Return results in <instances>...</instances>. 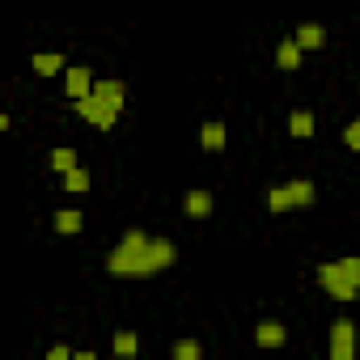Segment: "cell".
Instances as JSON below:
<instances>
[{"mask_svg":"<svg viewBox=\"0 0 360 360\" xmlns=\"http://www.w3.org/2000/svg\"><path fill=\"white\" fill-rule=\"evenodd\" d=\"M174 263H178L174 242L148 238L144 229H127L123 242L106 255V271H110V276H136V280L157 276V271H165V267H174Z\"/></svg>","mask_w":360,"mask_h":360,"instance_id":"cell-1","label":"cell"},{"mask_svg":"<svg viewBox=\"0 0 360 360\" xmlns=\"http://www.w3.org/2000/svg\"><path fill=\"white\" fill-rule=\"evenodd\" d=\"M318 284H322L335 301H356V297H360V255L322 263V267H318Z\"/></svg>","mask_w":360,"mask_h":360,"instance_id":"cell-2","label":"cell"},{"mask_svg":"<svg viewBox=\"0 0 360 360\" xmlns=\"http://www.w3.org/2000/svg\"><path fill=\"white\" fill-rule=\"evenodd\" d=\"M77 115L89 123V127H98V131H110L115 127V119H119V106H110V102H102V98H77Z\"/></svg>","mask_w":360,"mask_h":360,"instance_id":"cell-3","label":"cell"},{"mask_svg":"<svg viewBox=\"0 0 360 360\" xmlns=\"http://www.w3.org/2000/svg\"><path fill=\"white\" fill-rule=\"evenodd\" d=\"M356 356V322L339 318L330 326V360H352Z\"/></svg>","mask_w":360,"mask_h":360,"instance_id":"cell-4","label":"cell"},{"mask_svg":"<svg viewBox=\"0 0 360 360\" xmlns=\"http://www.w3.org/2000/svg\"><path fill=\"white\" fill-rule=\"evenodd\" d=\"M64 89H68V98H72V102H77V98H89V94H94V72H89L85 64L64 68Z\"/></svg>","mask_w":360,"mask_h":360,"instance_id":"cell-5","label":"cell"},{"mask_svg":"<svg viewBox=\"0 0 360 360\" xmlns=\"http://www.w3.org/2000/svg\"><path fill=\"white\" fill-rule=\"evenodd\" d=\"M94 98H102V102H110V106H119V110H123V102H127V85H123L119 77L94 81Z\"/></svg>","mask_w":360,"mask_h":360,"instance_id":"cell-6","label":"cell"},{"mask_svg":"<svg viewBox=\"0 0 360 360\" xmlns=\"http://www.w3.org/2000/svg\"><path fill=\"white\" fill-rule=\"evenodd\" d=\"M284 339H288V330H284V322H276V318H267V322L255 326V343H259V347H280Z\"/></svg>","mask_w":360,"mask_h":360,"instance_id":"cell-7","label":"cell"},{"mask_svg":"<svg viewBox=\"0 0 360 360\" xmlns=\"http://www.w3.org/2000/svg\"><path fill=\"white\" fill-rule=\"evenodd\" d=\"M297 43H301V51H318L322 43H326V30L318 26V22H305V26H297V34H292Z\"/></svg>","mask_w":360,"mask_h":360,"instance_id":"cell-8","label":"cell"},{"mask_svg":"<svg viewBox=\"0 0 360 360\" xmlns=\"http://www.w3.org/2000/svg\"><path fill=\"white\" fill-rule=\"evenodd\" d=\"M301 56H305V51H301V43H297V39H284V43L276 47V64H280L284 72L301 68Z\"/></svg>","mask_w":360,"mask_h":360,"instance_id":"cell-9","label":"cell"},{"mask_svg":"<svg viewBox=\"0 0 360 360\" xmlns=\"http://www.w3.org/2000/svg\"><path fill=\"white\" fill-rule=\"evenodd\" d=\"M288 187V195H292V208H309L314 204V183H309V178H292V183H284Z\"/></svg>","mask_w":360,"mask_h":360,"instance_id":"cell-10","label":"cell"},{"mask_svg":"<svg viewBox=\"0 0 360 360\" xmlns=\"http://www.w3.org/2000/svg\"><path fill=\"white\" fill-rule=\"evenodd\" d=\"M64 68H68V64H64L60 51H39V56H34V72H39V77H56V72H64Z\"/></svg>","mask_w":360,"mask_h":360,"instance_id":"cell-11","label":"cell"},{"mask_svg":"<svg viewBox=\"0 0 360 360\" xmlns=\"http://www.w3.org/2000/svg\"><path fill=\"white\" fill-rule=\"evenodd\" d=\"M288 131H292L297 140H309V136H314V115H309V110H292V115H288Z\"/></svg>","mask_w":360,"mask_h":360,"instance_id":"cell-12","label":"cell"},{"mask_svg":"<svg viewBox=\"0 0 360 360\" xmlns=\"http://www.w3.org/2000/svg\"><path fill=\"white\" fill-rule=\"evenodd\" d=\"M183 204H187V217H208L212 212V195L208 191H187Z\"/></svg>","mask_w":360,"mask_h":360,"instance_id":"cell-13","label":"cell"},{"mask_svg":"<svg viewBox=\"0 0 360 360\" xmlns=\"http://www.w3.org/2000/svg\"><path fill=\"white\" fill-rule=\"evenodd\" d=\"M200 144L204 148H225V123H204L200 127Z\"/></svg>","mask_w":360,"mask_h":360,"instance_id":"cell-14","label":"cell"},{"mask_svg":"<svg viewBox=\"0 0 360 360\" xmlns=\"http://www.w3.org/2000/svg\"><path fill=\"white\" fill-rule=\"evenodd\" d=\"M60 178H64V191H77V195H81V191H89V174H85L81 165H77V169H68V174H60Z\"/></svg>","mask_w":360,"mask_h":360,"instance_id":"cell-15","label":"cell"},{"mask_svg":"<svg viewBox=\"0 0 360 360\" xmlns=\"http://www.w3.org/2000/svg\"><path fill=\"white\" fill-rule=\"evenodd\" d=\"M51 169H56V174L77 169V153H72V148H51Z\"/></svg>","mask_w":360,"mask_h":360,"instance_id":"cell-16","label":"cell"},{"mask_svg":"<svg viewBox=\"0 0 360 360\" xmlns=\"http://www.w3.org/2000/svg\"><path fill=\"white\" fill-rule=\"evenodd\" d=\"M56 229H60V233H81V212H77V208L56 212Z\"/></svg>","mask_w":360,"mask_h":360,"instance_id":"cell-17","label":"cell"},{"mask_svg":"<svg viewBox=\"0 0 360 360\" xmlns=\"http://www.w3.org/2000/svg\"><path fill=\"white\" fill-rule=\"evenodd\" d=\"M136 352H140L136 330H119V335H115V356H136Z\"/></svg>","mask_w":360,"mask_h":360,"instance_id":"cell-18","label":"cell"},{"mask_svg":"<svg viewBox=\"0 0 360 360\" xmlns=\"http://www.w3.org/2000/svg\"><path fill=\"white\" fill-rule=\"evenodd\" d=\"M267 208H271V212H288V208H292L288 187H271V191H267Z\"/></svg>","mask_w":360,"mask_h":360,"instance_id":"cell-19","label":"cell"},{"mask_svg":"<svg viewBox=\"0 0 360 360\" xmlns=\"http://www.w3.org/2000/svg\"><path fill=\"white\" fill-rule=\"evenodd\" d=\"M200 352H204V347H200L195 339H183V343L174 347V360H200Z\"/></svg>","mask_w":360,"mask_h":360,"instance_id":"cell-20","label":"cell"},{"mask_svg":"<svg viewBox=\"0 0 360 360\" xmlns=\"http://www.w3.org/2000/svg\"><path fill=\"white\" fill-rule=\"evenodd\" d=\"M343 144H347V148H356V153H360V115H356V119H352V123H347V131H343Z\"/></svg>","mask_w":360,"mask_h":360,"instance_id":"cell-21","label":"cell"},{"mask_svg":"<svg viewBox=\"0 0 360 360\" xmlns=\"http://www.w3.org/2000/svg\"><path fill=\"white\" fill-rule=\"evenodd\" d=\"M47 360H77V356H72V352H68V347H64V343H56V347H51V352H47Z\"/></svg>","mask_w":360,"mask_h":360,"instance_id":"cell-22","label":"cell"}]
</instances>
